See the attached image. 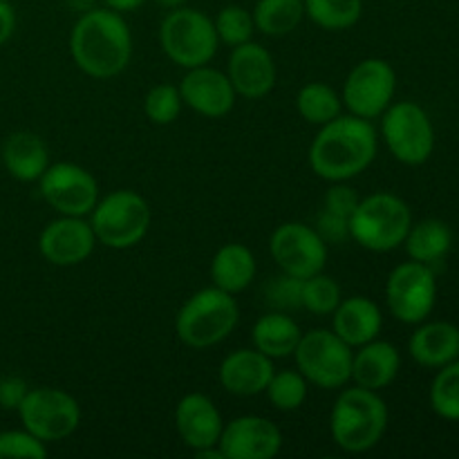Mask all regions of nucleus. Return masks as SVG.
Listing matches in <instances>:
<instances>
[{"mask_svg":"<svg viewBox=\"0 0 459 459\" xmlns=\"http://www.w3.org/2000/svg\"><path fill=\"white\" fill-rule=\"evenodd\" d=\"M377 137L375 126L361 117H336L321 126L309 146V166L327 182H348L361 175L375 161Z\"/></svg>","mask_w":459,"mask_h":459,"instance_id":"obj_1","label":"nucleus"},{"mask_svg":"<svg viewBox=\"0 0 459 459\" xmlns=\"http://www.w3.org/2000/svg\"><path fill=\"white\" fill-rule=\"evenodd\" d=\"M70 52L76 67L92 79H112L133 58V34L128 22L112 9H90L76 21L70 34Z\"/></svg>","mask_w":459,"mask_h":459,"instance_id":"obj_2","label":"nucleus"},{"mask_svg":"<svg viewBox=\"0 0 459 459\" xmlns=\"http://www.w3.org/2000/svg\"><path fill=\"white\" fill-rule=\"evenodd\" d=\"M388 429V406L375 393L357 385L336 397L330 415V433L345 453H366L381 442Z\"/></svg>","mask_w":459,"mask_h":459,"instance_id":"obj_3","label":"nucleus"},{"mask_svg":"<svg viewBox=\"0 0 459 459\" xmlns=\"http://www.w3.org/2000/svg\"><path fill=\"white\" fill-rule=\"evenodd\" d=\"M240 321V307L229 291L206 287L193 294L175 316V332L184 345L206 350L222 343Z\"/></svg>","mask_w":459,"mask_h":459,"instance_id":"obj_4","label":"nucleus"},{"mask_svg":"<svg viewBox=\"0 0 459 459\" xmlns=\"http://www.w3.org/2000/svg\"><path fill=\"white\" fill-rule=\"evenodd\" d=\"M412 227V213L406 202L393 193H372L359 200L350 218V240L375 254L403 245Z\"/></svg>","mask_w":459,"mask_h":459,"instance_id":"obj_5","label":"nucleus"},{"mask_svg":"<svg viewBox=\"0 0 459 459\" xmlns=\"http://www.w3.org/2000/svg\"><path fill=\"white\" fill-rule=\"evenodd\" d=\"M151 220L148 202L130 188L108 193L90 213L97 242L108 249H130L139 245L151 229Z\"/></svg>","mask_w":459,"mask_h":459,"instance_id":"obj_6","label":"nucleus"},{"mask_svg":"<svg viewBox=\"0 0 459 459\" xmlns=\"http://www.w3.org/2000/svg\"><path fill=\"white\" fill-rule=\"evenodd\" d=\"M160 43L175 65L191 70L209 65L218 52L220 39L213 21L204 12L178 7L161 21Z\"/></svg>","mask_w":459,"mask_h":459,"instance_id":"obj_7","label":"nucleus"},{"mask_svg":"<svg viewBox=\"0 0 459 459\" xmlns=\"http://www.w3.org/2000/svg\"><path fill=\"white\" fill-rule=\"evenodd\" d=\"M352 348L332 330H309L300 336L291 357L307 384L336 390L352 381Z\"/></svg>","mask_w":459,"mask_h":459,"instance_id":"obj_8","label":"nucleus"},{"mask_svg":"<svg viewBox=\"0 0 459 459\" xmlns=\"http://www.w3.org/2000/svg\"><path fill=\"white\" fill-rule=\"evenodd\" d=\"M381 119L385 146L406 166H421L435 151V128L430 117L415 101L390 103Z\"/></svg>","mask_w":459,"mask_h":459,"instance_id":"obj_9","label":"nucleus"},{"mask_svg":"<svg viewBox=\"0 0 459 459\" xmlns=\"http://www.w3.org/2000/svg\"><path fill=\"white\" fill-rule=\"evenodd\" d=\"M22 429L40 442L67 439L81 424V406L72 394L58 388H30L18 408Z\"/></svg>","mask_w":459,"mask_h":459,"instance_id":"obj_10","label":"nucleus"},{"mask_svg":"<svg viewBox=\"0 0 459 459\" xmlns=\"http://www.w3.org/2000/svg\"><path fill=\"white\" fill-rule=\"evenodd\" d=\"M437 300V282L430 264L403 263L390 272L385 282V303L397 321L415 325L430 316Z\"/></svg>","mask_w":459,"mask_h":459,"instance_id":"obj_11","label":"nucleus"},{"mask_svg":"<svg viewBox=\"0 0 459 459\" xmlns=\"http://www.w3.org/2000/svg\"><path fill=\"white\" fill-rule=\"evenodd\" d=\"M397 88V74L384 58H363L343 83V106L361 119H377L388 110Z\"/></svg>","mask_w":459,"mask_h":459,"instance_id":"obj_12","label":"nucleus"},{"mask_svg":"<svg viewBox=\"0 0 459 459\" xmlns=\"http://www.w3.org/2000/svg\"><path fill=\"white\" fill-rule=\"evenodd\" d=\"M43 200L61 215L88 218L99 202V184L88 169L70 161L49 164L39 179Z\"/></svg>","mask_w":459,"mask_h":459,"instance_id":"obj_13","label":"nucleus"},{"mask_svg":"<svg viewBox=\"0 0 459 459\" xmlns=\"http://www.w3.org/2000/svg\"><path fill=\"white\" fill-rule=\"evenodd\" d=\"M273 263L282 273L309 278L323 272L327 263V242L314 227L300 222H285L272 233L269 240Z\"/></svg>","mask_w":459,"mask_h":459,"instance_id":"obj_14","label":"nucleus"},{"mask_svg":"<svg viewBox=\"0 0 459 459\" xmlns=\"http://www.w3.org/2000/svg\"><path fill=\"white\" fill-rule=\"evenodd\" d=\"M97 236L85 218L61 215L40 231L39 251L54 267H76L92 255Z\"/></svg>","mask_w":459,"mask_h":459,"instance_id":"obj_15","label":"nucleus"},{"mask_svg":"<svg viewBox=\"0 0 459 459\" xmlns=\"http://www.w3.org/2000/svg\"><path fill=\"white\" fill-rule=\"evenodd\" d=\"M218 446L224 459H273L282 448V433L272 420L242 415L224 426Z\"/></svg>","mask_w":459,"mask_h":459,"instance_id":"obj_16","label":"nucleus"},{"mask_svg":"<svg viewBox=\"0 0 459 459\" xmlns=\"http://www.w3.org/2000/svg\"><path fill=\"white\" fill-rule=\"evenodd\" d=\"M178 88L184 106L195 110L197 115L209 117V119H220V117L229 115L236 106L238 94L231 81L224 72L215 70V67H191Z\"/></svg>","mask_w":459,"mask_h":459,"instance_id":"obj_17","label":"nucleus"},{"mask_svg":"<svg viewBox=\"0 0 459 459\" xmlns=\"http://www.w3.org/2000/svg\"><path fill=\"white\" fill-rule=\"evenodd\" d=\"M227 76L236 94L255 101V99L267 97L276 85V61L263 45L247 40L233 48Z\"/></svg>","mask_w":459,"mask_h":459,"instance_id":"obj_18","label":"nucleus"},{"mask_svg":"<svg viewBox=\"0 0 459 459\" xmlns=\"http://www.w3.org/2000/svg\"><path fill=\"white\" fill-rule=\"evenodd\" d=\"M175 429L191 451L218 446L224 421L218 406L206 394L191 393L175 408Z\"/></svg>","mask_w":459,"mask_h":459,"instance_id":"obj_19","label":"nucleus"},{"mask_svg":"<svg viewBox=\"0 0 459 459\" xmlns=\"http://www.w3.org/2000/svg\"><path fill=\"white\" fill-rule=\"evenodd\" d=\"M272 359L260 350H236L220 363V385L236 397H255L264 393L273 377Z\"/></svg>","mask_w":459,"mask_h":459,"instance_id":"obj_20","label":"nucleus"},{"mask_svg":"<svg viewBox=\"0 0 459 459\" xmlns=\"http://www.w3.org/2000/svg\"><path fill=\"white\" fill-rule=\"evenodd\" d=\"M384 316L375 300L366 296L341 299L339 307L332 312V332L343 339L350 348H359L379 336Z\"/></svg>","mask_w":459,"mask_h":459,"instance_id":"obj_21","label":"nucleus"},{"mask_svg":"<svg viewBox=\"0 0 459 459\" xmlns=\"http://www.w3.org/2000/svg\"><path fill=\"white\" fill-rule=\"evenodd\" d=\"M399 368H402L399 350L388 341L375 339L366 345H359V352L352 354V381L375 393L388 388L397 379Z\"/></svg>","mask_w":459,"mask_h":459,"instance_id":"obj_22","label":"nucleus"},{"mask_svg":"<svg viewBox=\"0 0 459 459\" xmlns=\"http://www.w3.org/2000/svg\"><path fill=\"white\" fill-rule=\"evenodd\" d=\"M3 164L18 182H39L49 166L48 143L30 130L12 133L3 143Z\"/></svg>","mask_w":459,"mask_h":459,"instance_id":"obj_23","label":"nucleus"},{"mask_svg":"<svg viewBox=\"0 0 459 459\" xmlns=\"http://www.w3.org/2000/svg\"><path fill=\"white\" fill-rule=\"evenodd\" d=\"M408 352L424 368L446 366L459 357V327L446 321L426 323L411 336Z\"/></svg>","mask_w":459,"mask_h":459,"instance_id":"obj_24","label":"nucleus"},{"mask_svg":"<svg viewBox=\"0 0 459 459\" xmlns=\"http://www.w3.org/2000/svg\"><path fill=\"white\" fill-rule=\"evenodd\" d=\"M258 264H255L254 254L240 242H229L220 247L211 263V281L218 290L229 291V294H240L254 282Z\"/></svg>","mask_w":459,"mask_h":459,"instance_id":"obj_25","label":"nucleus"},{"mask_svg":"<svg viewBox=\"0 0 459 459\" xmlns=\"http://www.w3.org/2000/svg\"><path fill=\"white\" fill-rule=\"evenodd\" d=\"M357 204L359 195L345 182H334V186L325 193L314 229L327 245H343L350 240V218Z\"/></svg>","mask_w":459,"mask_h":459,"instance_id":"obj_26","label":"nucleus"},{"mask_svg":"<svg viewBox=\"0 0 459 459\" xmlns=\"http://www.w3.org/2000/svg\"><path fill=\"white\" fill-rule=\"evenodd\" d=\"M300 336H303V332H300L299 323L287 312H278V309L260 316L255 321L254 330H251L254 348L260 350L272 361L273 359L291 357Z\"/></svg>","mask_w":459,"mask_h":459,"instance_id":"obj_27","label":"nucleus"},{"mask_svg":"<svg viewBox=\"0 0 459 459\" xmlns=\"http://www.w3.org/2000/svg\"><path fill=\"white\" fill-rule=\"evenodd\" d=\"M403 245H406L411 260L435 264L451 251L453 233L442 220H421V222L412 224Z\"/></svg>","mask_w":459,"mask_h":459,"instance_id":"obj_28","label":"nucleus"},{"mask_svg":"<svg viewBox=\"0 0 459 459\" xmlns=\"http://www.w3.org/2000/svg\"><path fill=\"white\" fill-rule=\"evenodd\" d=\"M255 30L264 36H287L303 22V0H258L254 7Z\"/></svg>","mask_w":459,"mask_h":459,"instance_id":"obj_29","label":"nucleus"},{"mask_svg":"<svg viewBox=\"0 0 459 459\" xmlns=\"http://www.w3.org/2000/svg\"><path fill=\"white\" fill-rule=\"evenodd\" d=\"M341 108H343L341 94L332 85L321 83V81L303 85L299 90V94H296V110L300 112V117L307 124H330L332 119H336L341 115Z\"/></svg>","mask_w":459,"mask_h":459,"instance_id":"obj_30","label":"nucleus"},{"mask_svg":"<svg viewBox=\"0 0 459 459\" xmlns=\"http://www.w3.org/2000/svg\"><path fill=\"white\" fill-rule=\"evenodd\" d=\"M305 16L327 31L350 30L363 13V0H303Z\"/></svg>","mask_w":459,"mask_h":459,"instance_id":"obj_31","label":"nucleus"},{"mask_svg":"<svg viewBox=\"0 0 459 459\" xmlns=\"http://www.w3.org/2000/svg\"><path fill=\"white\" fill-rule=\"evenodd\" d=\"M430 406L442 420L459 421V361L446 363L430 385Z\"/></svg>","mask_w":459,"mask_h":459,"instance_id":"obj_32","label":"nucleus"},{"mask_svg":"<svg viewBox=\"0 0 459 459\" xmlns=\"http://www.w3.org/2000/svg\"><path fill=\"white\" fill-rule=\"evenodd\" d=\"M264 393H267L273 408L282 412H294L307 399V379L299 370L273 372Z\"/></svg>","mask_w":459,"mask_h":459,"instance_id":"obj_33","label":"nucleus"},{"mask_svg":"<svg viewBox=\"0 0 459 459\" xmlns=\"http://www.w3.org/2000/svg\"><path fill=\"white\" fill-rule=\"evenodd\" d=\"M303 309L316 316H332L341 303V287L332 276H325L323 272L303 281Z\"/></svg>","mask_w":459,"mask_h":459,"instance_id":"obj_34","label":"nucleus"},{"mask_svg":"<svg viewBox=\"0 0 459 459\" xmlns=\"http://www.w3.org/2000/svg\"><path fill=\"white\" fill-rule=\"evenodd\" d=\"M213 25H215V31H218L220 43H227L231 45V48L251 40V36H254L255 31L254 13L247 12V9L240 7V4H229V7L220 9Z\"/></svg>","mask_w":459,"mask_h":459,"instance_id":"obj_35","label":"nucleus"},{"mask_svg":"<svg viewBox=\"0 0 459 459\" xmlns=\"http://www.w3.org/2000/svg\"><path fill=\"white\" fill-rule=\"evenodd\" d=\"M182 94L179 88L170 83H160L155 88L148 90L146 99H143V112H146L148 119L157 126H169L182 112Z\"/></svg>","mask_w":459,"mask_h":459,"instance_id":"obj_36","label":"nucleus"},{"mask_svg":"<svg viewBox=\"0 0 459 459\" xmlns=\"http://www.w3.org/2000/svg\"><path fill=\"white\" fill-rule=\"evenodd\" d=\"M303 278L290 276V273H278L264 287V299L278 312H296L303 309Z\"/></svg>","mask_w":459,"mask_h":459,"instance_id":"obj_37","label":"nucleus"},{"mask_svg":"<svg viewBox=\"0 0 459 459\" xmlns=\"http://www.w3.org/2000/svg\"><path fill=\"white\" fill-rule=\"evenodd\" d=\"M48 444L40 442L30 430H4L0 433V459H43Z\"/></svg>","mask_w":459,"mask_h":459,"instance_id":"obj_38","label":"nucleus"},{"mask_svg":"<svg viewBox=\"0 0 459 459\" xmlns=\"http://www.w3.org/2000/svg\"><path fill=\"white\" fill-rule=\"evenodd\" d=\"M27 393H30V385L22 377H0V408L3 411H18Z\"/></svg>","mask_w":459,"mask_h":459,"instance_id":"obj_39","label":"nucleus"},{"mask_svg":"<svg viewBox=\"0 0 459 459\" xmlns=\"http://www.w3.org/2000/svg\"><path fill=\"white\" fill-rule=\"evenodd\" d=\"M16 30V12L7 0H0V45L7 43Z\"/></svg>","mask_w":459,"mask_h":459,"instance_id":"obj_40","label":"nucleus"},{"mask_svg":"<svg viewBox=\"0 0 459 459\" xmlns=\"http://www.w3.org/2000/svg\"><path fill=\"white\" fill-rule=\"evenodd\" d=\"M103 3H106V7L112 9V12L124 13V12H134V9L142 7L146 0H103Z\"/></svg>","mask_w":459,"mask_h":459,"instance_id":"obj_41","label":"nucleus"},{"mask_svg":"<svg viewBox=\"0 0 459 459\" xmlns=\"http://www.w3.org/2000/svg\"><path fill=\"white\" fill-rule=\"evenodd\" d=\"M200 459H224V453L220 451V446H209L200 448V451H193Z\"/></svg>","mask_w":459,"mask_h":459,"instance_id":"obj_42","label":"nucleus"},{"mask_svg":"<svg viewBox=\"0 0 459 459\" xmlns=\"http://www.w3.org/2000/svg\"><path fill=\"white\" fill-rule=\"evenodd\" d=\"M157 4H161V7H166V9H178V7H184V3H186V0H155Z\"/></svg>","mask_w":459,"mask_h":459,"instance_id":"obj_43","label":"nucleus"}]
</instances>
